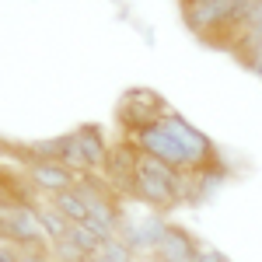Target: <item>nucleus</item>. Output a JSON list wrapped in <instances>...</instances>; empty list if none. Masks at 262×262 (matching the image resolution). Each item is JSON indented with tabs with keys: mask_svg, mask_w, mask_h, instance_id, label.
<instances>
[{
	"mask_svg": "<svg viewBox=\"0 0 262 262\" xmlns=\"http://www.w3.org/2000/svg\"><path fill=\"white\" fill-rule=\"evenodd\" d=\"M137 147H140V154L158 158L161 164L175 168L179 175H192V171H203V168L221 161L213 140L203 129H196L185 116H179L175 108L158 126L143 129L140 137H137Z\"/></svg>",
	"mask_w": 262,
	"mask_h": 262,
	"instance_id": "1",
	"label": "nucleus"
},
{
	"mask_svg": "<svg viewBox=\"0 0 262 262\" xmlns=\"http://www.w3.org/2000/svg\"><path fill=\"white\" fill-rule=\"evenodd\" d=\"M133 203H140L154 213H168L182 206V175L175 168L161 164L150 154H140L137 179H133Z\"/></svg>",
	"mask_w": 262,
	"mask_h": 262,
	"instance_id": "2",
	"label": "nucleus"
},
{
	"mask_svg": "<svg viewBox=\"0 0 262 262\" xmlns=\"http://www.w3.org/2000/svg\"><path fill=\"white\" fill-rule=\"evenodd\" d=\"M168 112H171V105H168V98L161 91H154V88H126L119 105H116V126H119L122 137L137 140L143 129L158 126Z\"/></svg>",
	"mask_w": 262,
	"mask_h": 262,
	"instance_id": "3",
	"label": "nucleus"
},
{
	"mask_svg": "<svg viewBox=\"0 0 262 262\" xmlns=\"http://www.w3.org/2000/svg\"><path fill=\"white\" fill-rule=\"evenodd\" d=\"M105 158H108V140L105 129L95 122H81L77 129H70V154L67 164L77 175H101L105 171Z\"/></svg>",
	"mask_w": 262,
	"mask_h": 262,
	"instance_id": "4",
	"label": "nucleus"
},
{
	"mask_svg": "<svg viewBox=\"0 0 262 262\" xmlns=\"http://www.w3.org/2000/svg\"><path fill=\"white\" fill-rule=\"evenodd\" d=\"M0 238L11 242L14 248H21V252L49 248L35 206H7V210H0Z\"/></svg>",
	"mask_w": 262,
	"mask_h": 262,
	"instance_id": "5",
	"label": "nucleus"
},
{
	"mask_svg": "<svg viewBox=\"0 0 262 262\" xmlns=\"http://www.w3.org/2000/svg\"><path fill=\"white\" fill-rule=\"evenodd\" d=\"M137 164H140V147H137V140H133V137H119L116 143H108V158H105L101 179L108 182L122 200H133Z\"/></svg>",
	"mask_w": 262,
	"mask_h": 262,
	"instance_id": "6",
	"label": "nucleus"
},
{
	"mask_svg": "<svg viewBox=\"0 0 262 262\" xmlns=\"http://www.w3.org/2000/svg\"><path fill=\"white\" fill-rule=\"evenodd\" d=\"M164 227H168V221H164L161 213H154V210H143L140 217H122V227L116 238H122V242L133 248V255H150L154 248H158V242H161Z\"/></svg>",
	"mask_w": 262,
	"mask_h": 262,
	"instance_id": "7",
	"label": "nucleus"
},
{
	"mask_svg": "<svg viewBox=\"0 0 262 262\" xmlns=\"http://www.w3.org/2000/svg\"><path fill=\"white\" fill-rule=\"evenodd\" d=\"M77 179H81V175L63 161H25V182H28L35 192L49 196V200L60 196V192H67V189H74Z\"/></svg>",
	"mask_w": 262,
	"mask_h": 262,
	"instance_id": "8",
	"label": "nucleus"
},
{
	"mask_svg": "<svg viewBox=\"0 0 262 262\" xmlns=\"http://www.w3.org/2000/svg\"><path fill=\"white\" fill-rule=\"evenodd\" d=\"M203 252V245L196 242V234L182 224H168L161 234L158 248L150 252V262H196Z\"/></svg>",
	"mask_w": 262,
	"mask_h": 262,
	"instance_id": "9",
	"label": "nucleus"
},
{
	"mask_svg": "<svg viewBox=\"0 0 262 262\" xmlns=\"http://www.w3.org/2000/svg\"><path fill=\"white\" fill-rule=\"evenodd\" d=\"M49 206H53L67 224H91V210H88V203L81 200L77 189H67V192H60V196H53Z\"/></svg>",
	"mask_w": 262,
	"mask_h": 262,
	"instance_id": "10",
	"label": "nucleus"
},
{
	"mask_svg": "<svg viewBox=\"0 0 262 262\" xmlns=\"http://www.w3.org/2000/svg\"><path fill=\"white\" fill-rule=\"evenodd\" d=\"M88 262H137V255L122 238H108V242H101V248Z\"/></svg>",
	"mask_w": 262,
	"mask_h": 262,
	"instance_id": "11",
	"label": "nucleus"
},
{
	"mask_svg": "<svg viewBox=\"0 0 262 262\" xmlns=\"http://www.w3.org/2000/svg\"><path fill=\"white\" fill-rule=\"evenodd\" d=\"M35 210H39V221H42V231H46V242L53 245V242H60V238H67V227H70V224L63 221L53 206H35Z\"/></svg>",
	"mask_w": 262,
	"mask_h": 262,
	"instance_id": "12",
	"label": "nucleus"
},
{
	"mask_svg": "<svg viewBox=\"0 0 262 262\" xmlns=\"http://www.w3.org/2000/svg\"><path fill=\"white\" fill-rule=\"evenodd\" d=\"M49 252H53V259H56V262H88V255H84V252L70 242V238L53 242V245H49Z\"/></svg>",
	"mask_w": 262,
	"mask_h": 262,
	"instance_id": "13",
	"label": "nucleus"
},
{
	"mask_svg": "<svg viewBox=\"0 0 262 262\" xmlns=\"http://www.w3.org/2000/svg\"><path fill=\"white\" fill-rule=\"evenodd\" d=\"M18 262H56V259H53L49 248H28V252H21Z\"/></svg>",
	"mask_w": 262,
	"mask_h": 262,
	"instance_id": "14",
	"label": "nucleus"
},
{
	"mask_svg": "<svg viewBox=\"0 0 262 262\" xmlns=\"http://www.w3.org/2000/svg\"><path fill=\"white\" fill-rule=\"evenodd\" d=\"M21 259V248H14L11 242H0V262H18Z\"/></svg>",
	"mask_w": 262,
	"mask_h": 262,
	"instance_id": "15",
	"label": "nucleus"
},
{
	"mask_svg": "<svg viewBox=\"0 0 262 262\" xmlns=\"http://www.w3.org/2000/svg\"><path fill=\"white\" fill-rule=\"evenodd\" d=\"M196 262H231V259H227L224 252H217V248H210V245H206V248L200 252V259H196Z\"/></svg>",
	"mask_w": 262,
	"mask_h": 262,
	"instance_id": "16",
	"label": "nucleus"
},
{
	"mask_svg": "<svg viewBox=\"0 0 262 262\" xmlns=\"http://www.w3.org/2000/svg\"><path fill=\"white\" fill-rule=\"evenodd\" d=\"M189 4H213V0H179V7H189Z\"/></svg>",
	"mask_w": 262,
	"mask_h": 262,
	"instance_id": "17",
	"label": "nucleus"
}]
</instances>
